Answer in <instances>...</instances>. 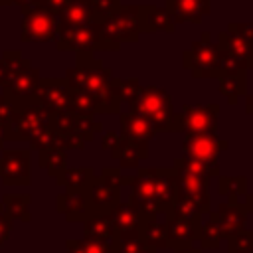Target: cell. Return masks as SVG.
<instances>
[{"mask_svg": "<svg viewBox=\"0 0 253 253\" xmlns=\"http://www.w3.org/2000/svg\"><path fill=\"white\" fill-rule=\"evenodd\" d=\"M225 148H227V142L217 138L215 132H186L182 142L184 156L204 164L211 172V176H219L217 156Z\"/></svg>", "mask_w": 253, "mask_h": 253, "instance_id": "8992f818", "label": "cell"}, {"mask_svg": "<svg viewBox=\"0 0 253 253\" xmlns=\"http://www.w3.org/2000/svg\"><path fill=\"white\" fill-rule=\"evenodd\" d=\"M115 227L119 233H130V231H138L140 223L144 221V217L130 206V204H117L111 211H109Z\"/></svg>", "mask_w": 253, "mask_h": 253, "instance_id": "d6986e66", "label": "cell"}, {"mask_svg": "<svg viewBox=\"0 0 253 253\" xmlns=\"http://www.w3.org/2000/svg\"><path fill=\"white\" fill-rule=\"evenodd\" d=\"M119 134L128 138V140L148 144L152 140V136L156 134V128L148 119H144L138 113L130 111V113H123L121 115V132Z\"/></svg>", "mask_w": 253, "mask_h": 253, "instance_id": "9a60e30c", "label": "cell"}, {"mask_svg": "<svg viewBox=\"0 0 253 253\" xmlns=\"http://www.w3.org/2000/svg\"><path fill=\"white\" fill-rule=\"evenodd\" d=\"M10 233H12V217L8 215L4 204H0V245L8 241Z\"/></svg>", "mask_w": 253, "mask_h": 253, "instance_id": "4dcf8cb0", "label": "cell"}, {"mask_svg": "<svg viewBox=\"0 0 253 253\" xmlns=\"http://www.w3.org/2000/svg\"><path fill=\"white\" fill-rule=\"evenodd\" d=\"M111 154H113V158L119 160L121 168H138L140 160H144L148 156V144L134 142V140H128L125 136H119Z\"/></svg>", "mask_w": 253, "mask_h": 253, "instance_id": "2e32d148", "label": "cell"}, {"mask_svg": "<svg viewBox=\"0 0 253 253\" xmlns=\"http://www.w3.org/2000/svg\"><path fill=\"white\" fill-rule=\"evenodd\" d=\"M243 206H245V211L253 215V194H247V198H245Z\"/></svg>", "mask_w": 253, "mask_h": 253, "instance_id": "d6a6232c", "label": "cell"}, {"mask_svg": "<svg viewBox=\"0 0 253 253\" xmlns=\"http://www.w3.org/2000/svg\"><path fill=\"white\" fill-rule=\"evenodd\" d=\"M83 225H85V237L103 241L119 253V231H117L109 211H91L83 219Z\"/></svg>", "mask_w": 253, "mask_h": 253, "instance_id": "4fadbf2b", "label": "cell"}, {"mask_svg": "<svg viewBox=\"0 0 253 253\" xmlns=\"http://www.w3.org/2000/svg\"><path fill=\"white\" fill-rule=\"evenodd\" d=\"M12 113H14V105L2 95L0 97V148L6 142V130H8V121H10Z\"/></svg>", "mask_w": 253, "mask_h": 253, "instance_id": "f546056e", "label": "cell"}, {"mask_svg": "<svg viewBox=\"0 0 253 253\" xmlns=\"http://www.w3.org/2000/svg\"><path fill=\"white\" fill-rule=\"evenodd\" d=\"M6 77H8V73H0V85L6 83Z\"/></svg>", "mask_w": 253, "mask_h": 253, "instance_id": "d590c367", "label": "cell"}, {"mask_svg": "<svg viewBox=\"0 0 253 253\" xmlns=\"http://www.w3.org/2000/svg\"><path fill=\"white\" fill-rule=\"evenodd\" d=\"M217 105H186L182 113H174L170 132H215Z\"/></svg>", "mask_w": 253, "mask_h": 253, "instance_id": "52a82bcc", "label": "cell"}, {"mask_svg": "<svg viewBox=\"0 0 253 253\" xmlns=\"http://www.w3.org/2000/svg\"><path fill=\"white\" fill-rule=\"evenodd\" d=\"M166 235H168V247L170 249H186L192 247L200 233V223L186 221L174 215H166Z\"/></svg>", "mask_w": 253, "mask_h": 253, "instance_id": "5bb4252c", "label": "cell"}, {"mask_svg": "<svg viewBox=\"0 0 253 253\" xmlns=\"http://www.w3.org/2000/svg\"><path fill=\"white\" fill-rule=\"evenodd\" d=\"M174 168V182H176V198H186L190 202H194L202 213H210L211 211V200H210V192H208V182L210 178H202L196 176L192 172H186L182 168Z\"/></svg>", "mask_w": 253, "mask_h": 253, "instance_id": "9c48e42d", "label": "cell"}, {"mask_svg": "<svg viewBox=\"0 0 253 253\" xmlns=\"http://www.w3.org/2000/svg\"><path fill=\"white\" fill-rule=\"evenodd\" d=\"M57 211L65 215L67 221H83L91 213L85 192H61L57 196Z\"/></svg>", "mask_w": 253, "mask_h": 253, "instance_id": "e0dca14e", "label": "cell"}, {"mask_svg": "<svg viewBox=\"0 0 253 253\" xmlns=\"http://www.w3.org/2000/svg\"><path fill=\"white\" fill-rule=\"evenodd\" d=\"M239 253H253V247H251V249H247V251H239Z\"/></svg>", "mask_w": 253, "mask_h": 253, "instance_id": "8d00e7d4", "label": "cell"}, {"mask_svg": "<svg viewBox=\"0 0 253 253\" xmlns=\"http://www.w3.org/2000/svg\"><path fill=\"white\" fill-rule=\"evenodd\" d=\"M119 136H121V134H119V132H113V130L105 132L103 138H101V148H103V150H113V146L117 144Z\"/></svg>", "mask_w": 253, "mask_h": 253, "instance_id": "1f68e13d", "label": "cell"}, {"mask_svg": "<svg viewBox=\"0 0 253 253\" xmlns=\"http://www.w3.org/2000/svg\"><path fill=\"white\" fill-rule=\"evenodd\" d=\"M132 113H138L140 117L148 119L156 132L160 130H168L172 126V117H174V109H172V101L166 95V91L158 89V87H144L138 89L136 97L130 103Z\"/></svg>", "mask_w": 253, "mask_h": 253, "instance_id": "3957f363", "label": "cell"}, {"mask_svg": "<svg viewBox=\"0 0 253 253\" xmlns=\"http://www.w3.org/2000/svg\"><path fill=\"white\" fill-rule=\"evenodd\" d=\"M65 253H117V251L103 241L83 237V239H67Z\"/></svg>", "mask_w": 253, "mask_h": 253, "instance_id": "d4e9b609", "label": "cell"}, {"mask_svg": "<svg viewBox=\"0 0 253 253\" xmlns=\"http://www.w3.org/2000/svg\"><path fill=\"white\" fill-rule=\"evenodd\" d=\"M65 152L63 148L59 146H49V148H43L40 150V166L47 170L49 176L57 178L67 166H65Z\"/></svg>", "mask_w": 253, "mask_h": 253, "instance_id": "603a6c76", "label": "cell"}, {"mask_svg": "<svg viewBox=\"0 0 253 253\" xmlns=\"http://www.w3.org/2000/svg\"><path fill=\"white\" fill-rule=\"evenodd\" d=\"M174 253H202V249L192 245V247H186V249H176Z\"/></svg>", "mask_w": 253, "mask_h": 253, "instance_id": "836d02e7", "label": "cell"}, {"mask_svg": "<svg viewBox=\"0 0 253 253\" xmlns=\"http://www.w3.org/2000/svg\"><path fill=\"white\" fill-rule=\"evenodd\" d=\"M67 83H69V87H75V89L87 93L95 103V111H99V113H119V107L123 103L121 83L113 81V77L107 69L81 67V69L69 71Z\"/></svg>", "mask_w": 253, "mask_h": 253, "instance_id": "7a4b0ae2", "label": "cell"}, {"mask_svg": "<svg viewBox=\"0 0 253 253\" xmlns=\"http://www.w3.org/2000/svg\"><path fill=\"white\" fill-rule=\"evenodd\" d=\"M219 87H221V93L227 97V101L231 105H235L237 99H239V95L245 93V81H243L241 75H231V73L229 75H223Z\"/></svg>", "mask_w": 253, "mask_h": 253, "instance_id": "83f0119b", "label": "cell"}, {"mask_svg": "<svg viewBox=\"0 0 253 253\" xmlns=\"http://www.w3.org/2000/svg\"><path fill=\"white\" fill-rule=\"evenodd\" d=\"M130 182L132 178L121 176L119 168H103L85 190L91 211H111L121 200V186Z\"/></svg>", "mask_w": 253, "mask_h": 253, "instance_id": "277c9868", "label": "cell"}, {"mask_svg": "<svg viewBox=\"0 0 253 253\" xmlns=\"http://www.w3.org/2000/svg\"><path fill=\"white\" fill-rule=\"evenodd\" d=\"M198 239H200V243H202L204 249H217L223 237H221L219 227H217L211 219H208V221H202V223H200Z\"/></svg>", "mask_w": 253, "mask_h": 253, "instance_id": "4316f807", "label": "cell"}, {"mask_svg": "<svg viewBox=\"0 0 253 253\" xmlns=\"http://www.w3.org/2000/svg\"><path fill=\"white\" fill-rule=\"evenodd\" d=\"M138 233H140L142 241L148 247H152L154 251H160V249L168 247V235H166V223L164 221L144 219L138 227Z\"/></svg>", "mask_w": 253, "mask_h": 253, "instance_id": "ffe728a7", "label": "cell"}, {"mask_svg": "<svg viewBox=\"0 0 253 253\" xmlns=\"http://www.w3.org/2000/svg\"><path fill=\"white\" fill-rule=\"evenodd\" d=\"M36 99L42 103V107L55 115L69 113V83L67 81H55V79H45L40 83Z\"/></svg>", "mask_w": 253, "mask_h": 253, "instance_id": "8fae6325", "label": "cell"}, {"mask_svg": "<svg viewBox=\"0 0 253 253\" xmlns=\"http://www.w3.org/2000/svg\"><path fill=\"white\" fill-rule=\"evenodd\" d=\"M30 202H32L30 194H6L2 198L8 215L20 221H30Z\"/></svg>", "mask_w": 253, "mask_h": 253, "instance_id": "7402d4cb", "label": "cell"}, {"mask_svg": "<svg viewBox=\"0 0 253 253\" xmlns=\"http://www.w3.org/2000/svg\"><path fill=\"white\" fill-rule=\"evenodd\" d=\"M93 178H95V168L81 166V168H65L55 178V182L67 192H85L93 182Z\"/></svg>", "mask_w": 253, "mask_h": 253, "instance_id": "ac0fdd59", "label": "cell"}, {"mask_svg": "<svg viewBox=\"0 0 253 253\" xmlns=\"http://www.w3.org/2000/svg\"><path fill=\"white\" fill-rule=\"evenodd\" d=\"M69 111L73 115L91 117L95 113V103L87 93H83L75 87H69Z\"/></svg>", "mask_w": 253, "mask_h": 253, "instance_id": "484cf974", "label": "cell"}, {"mask_svg": "<svg viewBox=\"0 0 253 253\" xmlns=\"http://www.w3.org/2000/svg\"><path fill=\"white\" fill-rule=\"evenodd\" d=\"M101 128L103 126L97 121H93L91 117L73 115L71 111L53 117V130L57 132L65 150H71V148L81 150L85 146V142L93 140L95 132H99Z\"/></svg>", "mask_w": 253, "mask_h": 253, "instance_id": "5b68a950", "label": "cell"}, {"mask_svg": "<svg viewBox=\"0 0 253 253\" xmlns=\"http://www.w3.org/2000/svg\"><path fill=\"white\" fill-rule=\"evenodd\" d=\"M0 178L6 186H30V148L4 150L0 156Z\"/></svg>", "mask_w": 253, "mask_h": 253, "instance_id": "30bf717a", "label": "cell"}, {"mask_svg": "<svg viewBox=\"0 0 253 253\" xmlns=\"http://www.w3.org/2000/svg\"><path fill=\"white\" fill-rule=\"evenodd\" d=\"M217 190L229 200V204H243L247 198V178L245 176H219Z\"/></svg>", "mask_w": 253, "mask_h": 253, "instance_id": "44dd1931", "label": "cell"}, {"mask_svg": "<svg viewBox=\"0 0 253 253\" xmlns=\"http://www.w3.org/2000/svg\"><path fill=\"white\" fill-rule=\"evenodd\" d=\"M130 184L128 204L144 219H156L160 213L166 215L176 198L174 168H138Z\"/></svg>", "mask_w": 253, "mask_h": 253, "instance_id": "6da1fadb", "label": "cell"}, {"mask_svg": "<svg viewBox=\"0 0 253 253\" xmlns=\"http://www.w3.org/2000/svg\"><path fill=\"white\" fill-rule=\"evenodd\" d=\"M253 247V229H243L227 239V253H239Z\"/></svg>", "mask_w": 253, "mask_h": 253, "instance_id": "f1b7e54d", "label": "cell"}, {"mask_svg": "<svg viewBox=\"0 0 253 253\" xmlns=\"http://www.w3.org/2000/svg\"><path fill=\"white\" fill-rule=\"evenodd\" d=\"M138 253H156V251H154L152 247H148V245H146V247H144V249H140Z\"/></svg>", "mask_w": 253, "mask_h": 253, "instance_id": "e575fe53", "label": "cell"}, {"mask_svg": "<svg viewBox=\"0 0 253 253\" xmlns=\"http://www.w3.org/2000/svg\"><path fill=\"white\" fill-rule=\"evenodd\" d=\"M166 215H174V217H180V219H186V221H196V223H202V211L200 208L186 200V198H174L170 210L166 211Z\"/></svg>", "mask_w": 253, "mask_h": 253, "instance_id": "cb8c5ba5", "label": "cell"}, {"mask_svg": "<svg viewBox=\"0 0 253 253\" xmlns=\"http://www.w3.org/2000/svg\"><path fill=\"white\" fill-rule=\"evenodd\" d=\"M208 215L219 227L221 237H225V239L243 231L245 223H247V211H245L243 204H219L217 210L210 211Z\"/></svg>", "mask_w": 253, "mask_h": 253, "instance_id": "7c38bea8", "label": "cell"}, {"mask_svg": "<svg viewBox=\"0 0 253 253\" xmlns=\"http://www.w3.org/2000/svg\"><path fill=\"white\" fill-rule=\"evenodd\" d=\"M38 87H40V79H38L36 71H32L24 61V65H20V67H16V65L10 67L6 83H4V97L12 105L26 103L36 97Z\"/></svg>", "mask_w": 253, "mask_h": 253, "instance_id": "ba28073f", "label": "cell"}]
</instances>
